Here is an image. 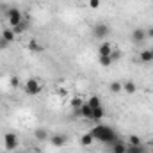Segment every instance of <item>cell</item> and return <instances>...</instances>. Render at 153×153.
I'll return each instance as SVG.
<instances>
[{"label":"cell","mask_w":153,"mask_h":153,"mask_svg":"<svg viewBox=\"0 0 153 153\" xmlns=\"http://www.w3.org/2000/svg\"><path fill=\"white\" fill-rule=\"evenodd\" d=\"M2 38L5 39L7 43H13L14 38H16V34H14V30H13V29H5V30L2 32Z\"/></svg>","instance_id":"e0dca14e"},{"label":"cell","mask_w":153,"mask_h":153,"mask_svg":"<svg viewBox=\"0 0 153 153\" xmlns=\"http://www.w3.org/2000/svg\"><path fill=\"white\" fill-rule=\"evenodd\" d=\"M139 153H150V152H146V150H144V148H143V150H141V152Z\"/></svg>","instance_id":"f1b7e54d"},{"label":"cell","mask_w":153,"mask_h":153,"mask_svg":"<svg viewBox=\"0 0 153 153\" xmlns=\"http://www.w3.org/2000/svg\"><path fill=\"white\" fill-rule=\"evenodd\" d=\"M112 50H114V46H112L109 41H102V45L98 46V53H100V55H111Z\"/></svg>","instance_id":"9c48e42d"},{"label":"cell","mask_w":153,"mask_h":153,"mask_svg":"<svg viewBox=\"0 0 153 153\" xmlns=\"http://www.w3.org/2000/svg\"><path fill=\"white\" fill-rule=\"evenodd\" d=\"M123 91H125L126 94H134V93L137 91V85H135V82H132V80H126V82L123 84Z\"/></svg>","instance_id":"7c38bea8"},{"label":"cell","mask_w":153,"mask_h":153,"mask_svg":"<svg viewBox=\"0 0 153 153\" xmlns=\"http://www.w3.org/2000/svg\"><path fill=\"white\" fill-rule=\"evenodd\" d=\"M112 152H114V153H126V146H125L123 143H117V141H116Z\"/></svg>","instance_id":"44dd1931"},{"label":"cell","mask_w":153,"mask_h":153,"mask_svg":"<svg viewBox=\"0 0 153 153\" xmlns=\"http://www.w3.org/2000/svg\"><path fill=\"white\" fill-rule=\"evenodd\" d=\"M146 38L153 39V27H150V29H148V30H146Z\"/></svg>","instance_id":"83f0119b"},{"label":"cell","mask_w":153,"mask_h":153,"mask_svg":"<svg viewBox=\"0 0 153 153\" xmlns=\"http://www.w3.org/2000/svg\"><path fill=\"white\" fill-rule=\"evenodd\" d=\"M109 32H111V29H109V25L103 23V22H100V23H96V25L93 27V36L96 39H100V41H105V38L109 36Z\"/></svg>","instance_id":"3957f363"},{"label":"cell","mask_w":153,"mask_h":153,"mask_svg":"<svg viewBox=\"0 0 153 153\" xmlns=\"http://www.w3.org/2000/svg\"><path fill=\"white\" fill-rule=\"evenodd\" d=\"M128 144H132V146H141V139H139L137 135H130V137H128Z\"/></svg>","instance_id":"603a6c76"},{"label":"cell","mask_w":153,"mask_h":153,"mask_svg":"<svg viewBox=\"0 0 153 153\" xmlns=\"http://www.w3.org/2000/svg\"><path fill=\"white\" fill-rule=\"evenodd\" d=\"M103 116H105V112H103V109L102 107H98V109H93V119L91 121H102L103 119Z\"/></svg>","instance_id":"ac0fdd59"},{"label":"cell","mask_w":153,"mask_h":153,"mask_svg":"<svg viewBox=\"0 0 153 153\" xmlns=\"http://www.w3.org/2000/svg\"><path fill=\"white\" fill-rule=\"evenodd\" d=\"M78 114L82 116V117H85V119H93V109H91V105H87V102H84V105L80 107Z\"/></svg>","instance_id":"30bf717a"},{"label":"cell","mask_w":153,"mask_h":153,"mask_svg":"<svg viewBox=\"0 0 153 153\" xmlns=\"http://www.w3.org/2000/svg\"><path fill=\"white\" fill-rule=\"evenodd\" d=\"M152 153H153V150H152Z\"/></svg>","instance_id":"4dcf8cb0"},{"label":"cell","mask_w":153,"mask_h":153,"mask_svg":"<svg viewBox=\"0 0 153 153\" xmlns=\"http://www.w3.org/2000/svg\"><path fill=\"white\" fill-rule=\"evenodd\" d=\"M82 105H84V100H82V98H73V100H71V107H73V111H76V112L80 111Z\"/></svg>","instance_id":"7402d4cb"},{"label":"cell","mask_w":153,"mask_h":153,"mask_svg":"<svg viewBox=\"0 0 153 153\" xmlns=\"http://www.w3.org/2000/svg\"><path fill=\"white\" fill-rule=\"evenodd\" d=\"M66 143H68V137L64 134H52L50 135V144L53 148H62Z\"/></svg>","instance_id":"8992f818"},{"label":"cell","mask_w":153,"mask_h":153,"mask_svg":"<svg viewBox=\"0 0 153 153\" xmlns=\"http://www.w3.org/2000/svg\"><path fill=\"white\" fill-rule=\"evenodd\" d=\"M34 137H36L38 141H46V139H48V130H46V128H36V130H34Z\"/></svg>","instance_id":"9a60e30c"},{"label":"cell","mask_w":153,"mask_h":153,"mask_svg":"<svg viewBox=\"0 0 153 153\" xmlns=\"http://www.w3.org/2000/svg\"><path fill=\"white\" fill-rule=\"evenodd\" d=\"M18 153H27V152H18Z\"/></svg>","instance_id":"f546056e"},{"label":"cell","mask_w":153,"mask_h":153,"mask_svg":"<svg viewBox=\"0 0 153 153\" xmlns=\"http://www.w3.org/2000/svg\"><path fill=\"white\" fill-rule=\"evenodd\" d=\"M29 50L39 53V52H43V50H45V46H43L39 41H36V39H30V41H29Z\"/></svg>","instance_id":"4fadbf2b"},{"label":"cell","mask_w":153,"mask_h":153,"mask_svg":"<svg viewBox=\"0 0 153 153\" xmlns=\"http://www.w3.org/2000/svg\"><path fill=\"white\" fill-rule=\"evenodd\" d=\"M89 7L91 9H98L100 7V0H89Z\"/></svg>","instance_id":"484cf974"},{"label":"cell","mask_w":153,"mask_h":153,"mask_svg":"<svg viewBox=\"0 0 153 153\" xmlns=\"http://www.w3.org/2000/svg\"><path fill=\"white\" fill-rule=\"evenodd\" d=\"M23 91L29 94V96H36L41 93V84H39L36 78H27L25 85H23Z\"/></svg>","instance_id":"277c9868"},{"label":"cell","mask_w":153,"mask_h":153,"mask_svg":"<svg viewBox=\"0 0 153 153\" xmlns=\"http://www.w3.org/2000/svg\"><path fill=\"white\" fill-rule=\"evenodd\" d=\"M87 105H91V109H98V107H102V100L98 96H91L87 100Z\"/></svg>","instance_id":"d6986e66"},{"label":"cell","mask_w":153,"mask_h":153,"mask_svg":"<svg viewBox=\"0 0 153 153\" xmlns=\"http://www.w3.org/2000/svg\"><path fill=\"white\" fill-rule=\"evenodd\" d=\"M91 134H93L94 139H98V141H102V143H105V144H114L116 141H117L116 130L111 128V126H107V125H96V126L91 130Z\"/></svg>","instance_id":"6da1fadb"},{"label":"cell","mask_w":153,"mask_h":153,"mask_svg":"<svg viewBox=\"0 0 153 153\" xmlns=\"http://www.w3.org/2000/svg\"><path fill=\"white\" fill-rule=\"evenodd\" d=\"M139 61H141L143 64H150V62H153V48L143 50V52L139 53Z\"/></svg>","instance_id":"ba28073f"},{"label":"cell","mask_w":153,"mask_h":153,"mask_svg":"<svg viewBox=\"0 0 153 153\" xmlns=\"http://www.w3.org/2000/svg\"><path fill=\"white\" fill-rule=\"evenodd\" d=\"M9 45H11V43H7L5 39L2 38V36H0V50H5V48H7Z\"/></svg>","instance_id":"4316f807"},{"label":"cell","mask_w":153,"mask_h":153,"mask_svg":"<svg viewBox=\"0 0 153 153\" xmlns=\"http://www.w3.org/2000/svg\"><path fill=\"white\" fill-rule=\"evenodd\" d=\"M9 85L14 89V87H18L20 85V76H16V75H13L11 78H9Z\"/></svg>","instance_id":"cb8c5ba5"},{"label":"cell","mask_w":153,"mask_h":153,"mask_svg":"<svg viewBox=\"0 0 153 153\" xmlns=\"http://www.w3.org/2000/svg\"><path fill=\"white\" fill-rule=\"evenodd\" d=\"M11 29L14 30V34H22V32H25L29 29V20H23L22 23H18L16 27H11Z\"/></svg>","instance_id":"2e32d148"},{"label":"cell","mask_w":153,"mask_h":153,"mask_svg":"<svg viewBox=\"0 0 153 153\" xmlns=\"http://www.w3.org/2000/svg\"><path fill=\"white\" fill-rule=\"evenodd\" d=\"M94 141H96V139L93 137V134H91V132H87V134H84V135L80 137V144H82L84 148H87V146H91V144H93Z\"/></svg>","instance_id":"8fae6325"},{"label":"cell","mask_w":153,"mask_h":153,"mask_svg":"<svg viewBox=\"0 0 153 153\" xmlns=\"http://www.w3.org/2000/svg\"><path fill=\"white\" fill-rule=\"evenodd\" d=\"M130 39H132V43L141 45V43L146 39V30H144V29H134L132 34H130Z\"/></svg>","instance_id":"52a82bcc"},{"label":"cell","mask_w":153,"mask_h":153,"mask_svg":"<svg viewBox=\"0 0 153 153\" xmlns=\"http://www.w3.org/2000/svg\"><path fill=\"white\" fill-rule=\"evenodd\" d=\"M109 91H111L112 94H119V93H123V84H121L119 80L111 82V85H109Z\"/></svg>","instance_id":"5bb4252c"},{"label":"cell","mask_w":153,"mask_h":153,"mask_svg":"<svg viewBox=\"0 0 153 153\" xmlns=\"http://www.w3.org/2000/svg\"><path fill=\"white\" fill-rule=\"evenodd\" d=\"M0 98H2V96H0Z\"/></svg>","instance_id":"1f68e13d"},{"label":"cell","mask_w":153,"mask_h":153,"mask_svg":"<svg viewBox=\"0 0 153 153\" xmlns=\"http://www.w3.org/2000/svg\"><path fill=\"white\" fill-rule=\"evenodd\" d=\"M18 144H20V141H18V135H16V134L7 132V134L4 135V146H5V150L14 152V150L18 148Z\"/></svg>","instance_id":"5b68a950"},{"label":"cell","mask_w":153,"mask_h":153,"mask_svg":"<svg viewBox=\"0 0 153 153\" xmlns=\"http://www.w3.org/2000/svg\"><path fill=\"white\" fill-rule=\"evenodd\" d=\"M100 64L102 66H105V68H109V66H112V59H111V55H100Z\"/></svg>","instance_id":"ffe728a7"},{"label":"cell","mask_w":153,"mask_h":153,"mask_svg":"<svg viewBox=\"0 0 153 153\" xmlns=\"http://www.w3.org/2000/svg\"><path fill=\"white\" fill-rule=\"evenodd\" d=\"M111 59H112V62L119 61V59H121V52H117V50H112V53H111Z\"/></svg>","instance_id":"d4e9b609"},{"label":"cell","mask_w":153,"mask_h":153,"mask_svg":"<svg viewBox=\"0 0 153 153\" xmlns=\"http://www.w3.org/2000/svg\"><path fill=\"white\" fill-rule=\"evenodd\" d=\"M5 16H7V22H9L11 27H16L18 23L23 22V14H22V11L18 7H7L5 9Z\"/></svg>","instance_id":"7a4b0ae2"}]
</instances>
